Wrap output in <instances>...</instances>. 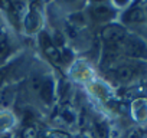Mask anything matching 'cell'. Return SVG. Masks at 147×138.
Wrapping results in <instances>:
<instances>
[{"label": "cell", "instance_id": "obj_6", "mask_svg": "<svg viewBox=\"0 0 147 138\" xmlns=\"http://www.w3.org/2000/svg\"><path fill=\"white\" fill-rule=\"evenodd\" d=\"M39 94H40V98H42L45 102H51V101H52V96H53V82H52L51 79L43 81L42 85H40Z\"/></svg>", "mask_w": 147, "mask_h": 138}, {"label": "cell", "instance_id": "obj_3", "mask_svg": "<svg viewBox=\"0 0 147 138\" xmlns=\"http://www.w3.org/2000/svg\"><path fill=\"white\" fill-rule=\"evenodd\" d=\"M40 45L46 53V56L49 59H52L53 62H59L61 60V53L58 50V48L53 45V42L51 40V38L46 33H40Z\"/></svg>", "mask_w": 147, "mask_h": 138}, {"label": "cell", "instance_id": "obj_1", "mask_svg": "<svg viewBox=\"0 0 147 138\" xmlns=\"http://www.w3.org/2000/svg\"><path fill=\"white\" fill-rule=\"evenodd\" d=\"M101 35H102V39L107 42V45L108 46H114V48H121V43L125 39V30L120 25L105 26L102 29Z\"/></svg>", "mask_w": 147, "mask_h": 138}, {"label": "cell", "instance_id": "obj_12", "mask_svg": "<svg viewBox=\"0 0 147 138\" xmlns=\"http://www.w3.org/2000/svg\"><path fill=\"white\" fill-rule=\"evenodd\" d=\"M12 125V117L10 115H0V131L6 129Z\"/></svg>", "mask_w": 147, "mask_h": 138}, {"label": "cell", "instance_id": "obj_13", "mask_svg": "<svg viewBox=\"0 0 147 138\" xmlns=\"http://www.w3.org/2000/svg\"><path fill=\"white\" fill-rule=\"evenodd\" d=\"M22 137L23 138H38V129L35 127H26Z\"/></svg>", "mask_w": 147, "mask_h": 138}, {"label": "cell", "instance_id": "obj_9", "mask_svg": "<svg viewBox=\"0 0 147 138\" xmlns=\"http://www.w3.org/2000/svg\"><path fill=\"white\" fill-rule=\"evenodd\" d=\"M25 25H26V27H28V30H29V32L35 30V29L38 27V25H39L38 15H36L35 12L29 13V15H28V17H26V22H25Z\"/></svg>", "mask_w": 147, "mask_h": 138}, {"label": "cell", "instance_id": "obj_10", "mask_svg": "<svg viewBox=\"0 0 147 138\" xmlns=\"http://www.w3.org/2000/svg\"><path fill=\"white\" fill-rule=\"evenodd\" d=\"M12 99H13V95H12V91L10 89H5L0 92V107H9L12 104Z\"/></svg>", "mask_w": 147, "mask_h": 138}, {"label": "cell", "instance_id": "obj_7", "mask_svg": "<svg viewBox=\"0 0 147 138\" xmlns=\"http://www.w3.org/2000/svg\"><path fill=\"white\" fill-rule=\"evenodd\" d=\"M115 76L120 82H128L133 79L134 76V69L128 65H123L117 69V72H115Z\"/></svg>", "mask_w": 147, "mask_h": 138}, {"label": "cell", "instance_id": "obj_5", "mask_svg": "<svg viewBox=\"0 0 147 138\" xmlns=\"http://www.w3.org/2000/svg\"><path fill=\"white\" fill-rule=\"evenodd\" d=\"M144 19H146V13L141 7H133L124 15V20L127 23H140L144 22Z\"/></svg>", "mask_w": 147, "mask_h": 138}, {"label": "cell", "instance_id": "obj_2", "mask_svg": "<svg viewBox=\"0 0 147 138\" xmlns=\"http://www.w3.org/2000/svg\"><path fill=\"white\" fill-rule=\"evenodd\" d=\"M121 48L124 49V52L128 55V56H133V58H140L144 55V45L136 39V38H130V39H124V42L121 43Z\"/></svg>", "mask_w": 147, "mask_h": 138}, {"label": "cell", "instance_id": "obj_15", "mask_svg": "<svg viewBox=\"0 0 147 138\" xmlns=\"http://www.w3.org/2000/svg\"><path fill=\"white\" fill-rule=\"evenodd\" d=\"M6 74H7V69H6V68H5V69H0V85H2V82L5 81Z\"/></svg>", "mask_w": 147, "mask_h": 138}, {"label": "cell", "instance_id": "obj_4", "mask_svg": "<svg viewBox=\"0 0 147 138\" xmlns=\"http://www.w3.org/2000/svg\"><path fill=\"white\" fill-rule=\"evenodd\" d=\"M92 16H94V19H97L100 22H105V20L111 19L114 16V13L107 5H98L92 9Z\"/></svg>", "mask_w": 147, "mask_h": 138}, {"label": "cell", "instance_id": "obj_8", "mask_svg": "<svg viewBox=\"0 0 147 138\" xmlns=\"http://www.w3.org/2000/svg\"><path fill=\"white\" fill-rule=\"evenodd\" d=\"M59 117L66 124H74L75 122V118H77V114H75V109H74L71 105H65L59 109Z\"/></svg>", "mask_w": 147, "mask_h": 138}, {"label": "cell", "instance_id": "obj_11", "mask_svg": "<svg viewBox=\"0 0 147 138\" xmlns=\"http://www.w3.org/2000/svg\"><path fill=\"white\" fill-rule=\"evenodd\" d=\"M94 135L95 138H107V129L102 124H97L95 129H94Z\"/></svg>", "mask_w": 147, "mask_h": 138}, {"label": "cell", "instance_id": "obj_14", "mask_svg": "<svg viewBox=\"0 0 147 138\" xmlns=\"http://www.w3.org/2000/svg\"><path fill=\"white\" fill-rule=\"evenodd\" d=\"M9 55V45L5 40H0V60H3Z\"/></svg>", "mask_w": 147, "mask_h": 138}, {"label": "cell", "instance_id": "obj_16", "mask_svg": "<svg viewBox=\"0 0 147 138\" xmlns=\"http://www.w3.org/2000/svg\"><path fill=\"white\" fill-rule=\"evenodd\" d=\"M0 32H2V22H0Z\"/></svg>", "mask_w": 147, "mask_h": 138}]
</instances>
